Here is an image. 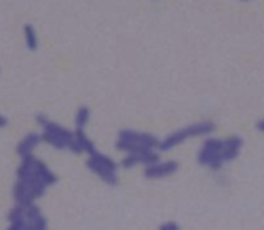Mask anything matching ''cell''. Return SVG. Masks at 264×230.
I'll return each instance as SVG.
<instances>
[{
	"instance_id": "obj_6",
	"label": "cell",
	"mask_w": 264,
	"mask_h": 230,
	"mask_svg": "<svg viewBox=\"0 0 264 230\" xmlns=\"http://www.w3.org/2000/svg\"><path fill=\"white\" fill-rule=\"evenodd\" d=\"M159 230H179V226L173 221H170V223H166V224H162L159 227Z\"/></svg>"
},
{
	"instance_id": "obj_2",
	"label": "cell",
	"mask_w": 264,
	"mask_h": 230,
	"mask_svg": "<svg viewBox=\"0 0 264 230\" xmlns=\"http://www.w3.org/2000/svg\"><path fill=\"white\" fill-rule=\"evenodd\" d=\"M222 148H224V141H221V139H207L198 155V162L213 170L221 168L222 162H224Z\"/></svg>"
},
{
	"instance_id": "obj_7",
	"label": "cell",
	"mask_w": 264,
	"mask_h": 230,
	"mask_svg": "<svg viewBox=\"0 0 264 230\" xmlns=\"http://www.w3.org/2000/svg\"><path fill=\"white\" fill-rule=\"evenodd\" d=\"M257 128L260 130V132H264V121H260V122L257 124Z\"/></svg>"
},
{
	"instance_id": "obj_1",
	"label": "cell",
	"mask_w": 264,
	"mask_h": 230,
	"mask_svg": "<svg viewBox=\"0 0 264 230\" xmlns=\"http://www.w3.org/2000/svg\"><path fill=\"white\" fill-rule=\"evenodd\" d=\"M213 128H215V124L210 122V121H204V122L193 124V125H190V127L178 130V132L171 133L166 139V141H162L159 144V150H162V152H167V150L173 148L175 145L184 142L187 138H190V136H199V135H207V133L212 132Z\"/></svg>"
},
{
	"instance_id": "obj_4",
	"label": "cell",
	"mask_w": 264,
	"mask_h": 230,
	"mask_svg": "<svg viewBox=\"0 0 264 230\" xmlns=\"http://www.w3.org/2000/svg\"><path fill=\"white\" fill-rule=\"evenodd\" d=\"M176 170H178V162H175V161L158 162L155 165H150L145 168V176L150 179H158V178H164L167 175L175 173Z\"/></svg>"
},
{
	"instance_id": "obj_5",
	"label": "cell",
	"mask_w": 264,
	"mask_h": 230,
	"mask_svg": "<svg viewBox=\"0 0 264 230\" xmlns=\"http://www.w3.org/2000/svg\"><path fill=\"white\" fill-rule=\"evenodd\" d=\"M241 145H242V139L238 136H232V138L226 139L224 148H222V159H224V162L233 161V159L238 156Z\"/></svg>"
},
{
	"instance_id": "obj_3",
	"label": "cell",
	"mask_w": 264,
	"mask_h": 230,
	"mask_svg": "<svg viewBox=\"0 0 264 230\" xmlns=\"http://www.w3.org/2000/svg\"><path fill=\"white\" fill-rule=\"evenodd\" d=\"M159 161V155L155 153L153 150H147V152H139V153H131L127 159H124V165L131 167L135 164H144L147 167L155 165Z\"/></svg>"
}]
</instances>
